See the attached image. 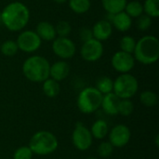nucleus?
Wrapping results in <instances>:
<instances>
[{"instance_id": "33", "label": "nucleus", "mask_w": 159, "mask_h": 159, "mask_svg": "<svg viewBox=\"0 0 159 159\" xmlns=\"http://www.w3.org/2000/svg\"><path fill=\"white\" fill-rule=\"evenodd\" d=\"M79 37L80 39L84 42L89 41L90 39L93 38V34H92V30L89 27H83L80 29L79 31Z\"/></svg>"}, {"instance_id": "9", "label": "nucleus", "mask_w": 159, "mask_h": 159, "mask_svg": "<svg viewBox=\"0 0 159 159\" xmlns=\"http://www.w3.org/2000/svg\"><path fill=\"white\" fill-rule=\"evenodd\" d=\"M92 135L90 130L82 123H77L74 129L72 140L75 147L80 151L88 150L92 144Z\"/></svg>"}, {"instance_id": "31", "label": "nucleus", "mask_w": 159, "mask_h": 159, "mask_svg": "<svg viewBox=\"0 0 159 159\" xmlns=\"http://www.w3.org/2000/svg\"><path fill=\"white\" fill-rule=\"evenodd\" d=\"M113 150L114 146L109 142H103L98 147V154L101 157L106 158L113 154Z\"/></svg>"}, {"instance_id": "34", "label": "nucleus", "mask_w": 159, "mask_h": 159, "mask_svg": "<svg viewBox=\"0 0 159 159\" xmlns=\"http://www.w3.org/2000/svg\"><path fill=\"white\" fill-rule=\"evenodd\" d=\"M53 1L56 2V3H58V4H63V3L67 2L68 0H53Z\"/></svg>"}, {"instance_id": "6", "label": "nucleus", "mask_w": 159, "mask_h": 159, "mask_svg": "<svg viewBox=\"0 0 159 159\" xmlns=\"http://www.w3.org/2000/svg\"><path fill=\"white\" fill-rule=\"evenodd\" d=\"M139 89V83L130 74H122L114 81V93L121 100L130 99Z\"/></svg>"}, {"instance_id": "32", "label": "nucleus", "mask_w": 159, "mask_h": 159, "mask_svg": "<svg viewBox=\"0 0 159 159\" xmlns=\"http://www.w3.org/2000/svg\"><path fill=\"white\" fill-rule=\"evenodd\" d=\"M33 152L29 146H21L18 148L13 155V159H32Z\"/></svg>"}, {"instance_id": "36", "label": "nucleus", "mask_w": 159, "mask_h": 159, "mask_svg": "<svg viewBox=\"0 0 159 159\" xmlns=\"http://www.w3.org/2000/svg\"><path fill=\"white\" fill-rule=\"evenodd\" d=\"M88 159H97V158H93V157H90V158H88Z\"/></svg>"}, {"instance_id": "30", "label": "nucleus", "mask_w": 159, "mask_h": 159, "mask_svg": "<svg viewBox=\"0 0 159 159\" xmlns=\"http://www.w3.org/2000/svg\"><path fill=\"white\" fill-rule=\"evenodd\" d=\"M151 25H152V18H150L146 14H143L140 17H138L136 26L140 31L142 32L147 31L151 27Z\"/></svg>"}, {"instance_id": "18", "label": "nucleus", "mask_w": 159, "mask_h": 159, "mask_svg": "<svg viewBox=\"0 0 159 159\" xmlns=\"http://www.w3.org/2000/svg\"><path fill=\"white\" fill-rule=\"evenodd\" d=\"M127 0H102V5L108 14H116L124 11Z\"/></svg>"}, {"instance_id": "25", "label": "nucleus", "mask_w": 159, "mask_h": 159, "mask_svg": "<svg viewBox=\"0 0 159 159\" xmlns=\"http://www.w3.org/2000/svg\"><path fill=\"white\" fill-rule=\"evenodd\" d=\"M18 50H19V48H18L16 41L7 40L3 44H0V52L7 57L14 56L18 52Z\"/></svg>"}, {"instance_id": "13", "label": "nucleus", "mask_w": 159, "mask_h": 159, "mask_svg": "<svg viewBox=\"0 0 159 159\" xmlns=\"http://www.w3.org/2000/svg\"><path fill=\"white\" fill-rule=\"evenodd\" d=\"M91 30L93 38L102 42L110 38L113 33V25L108 20H101L94 24Z\"/></svg>"}, {"instance_id": "1", "label": "nucleus", "mask_w": 159, "mask_h": 159, "mask_svg": "<svg viewBox=\"0 0 159 159\" xmlns=\"http://www.w3.org/2000/svg\"><path fill=\"white\" fill-rule=\"evenodd\" d=\"M29 20L30 10L22 2H11L1 11V22L11 32L23 30L28 24Z\"/></svg>"}, {"instance_id": "3", "label": "nucleus", "mask_w": 159, "mask_h": 159, "mask_svg": "<svg viewBox=\"0 0 159 159\" xmlns=\"http://www.w3.org/2000/svg\"><path fill=\"white\" fill-rule=\"evenodd\" d=\"M49 68L50 64L46 58L34 55L26 59L23 62L22 73L28 80L40 83L49 77Z\"/></svg>"}, {"instance_id": "27", "label": "nucleus", "mask_w": 159, "mask_h": 159, "mask_svg": "<svg viewBox=\"0 0 159 159\" xmlns=\"http://www.w3.org/2000/svg\"><path fill=\"white\" fill-rule=\"evenodd\" d=\"M140 100L141 102L147 107H154L157 104V95L151 90L142 92L140 95Z\"/></svg>"}, {"instance_id": "19", "label": "nucleus", "mask_w": 159, "mask_h": 159, "mask_svg": "<svg viewBox=\"0 0 159 159\" xmlns=\"http://www.w3.org/2000/svg\"><path fill=\"white\" fill-rule=\"evenodd\" d=\"M109 131V128L107 123L104 120H97L94 122V124L91 127L90 132L92 137L98 140H102L104 139Z\"/></svg>"}, {"instance_id": "15", "label": "nucleus", "mask_w": 159, "mask_h": 159, "mask_svg": "<svg viewBox=\"0 0 159 159\" xmlns=\"http://www.w3.org/2000/svg\"><path fill=\"white\" fill-rule=\"evenodd\" d=\"M120 101L121 99H119L114 92H111L102 96L101 106L107 115L116 116L118 115V107Z\"/></svg>"}, {"instance_id": "20", "label": "nucleus", "mask_w": 159, "mask_h": 159, "mask_svg": "<svg viewBox=\"0 0 159 159\" xmlns=\"http://www.w3.org/2000/svg\"><path fill=\"white\" fill-rule=\"evenodd\" d=\"M60 90L61 88L58 81L52 78H48L43 82V92L46 96L49 98H54L60 93Z\"/></svg>"}, {"instance_id": "24", "label": "nucleus", "mask_w": 159, "mask_h": 159, "mask_svg": "<svg viewBox=\"0 0 159 159\" xmlns=\"http://www.w3.org/2000/svg\"><path fill=\"white\" fill-rule=\"evenodd\" d=\"M143 12L150 18L159 17V0H145Z\"/></svg>"}, {"instance_id": "17", "label": "nucleus", "mask_w": 159, "mask_h": 159, "mask_svg": "<svg viewBox=\"0 0 159 159\" xmlns=\"http://www.w3.org/2000/svg\"><path fill=\"white\" fill-rule=\"evenodd\" d=\"M35 33L40 37L41 40L45 41H53L57 37L55 26L52 23L46 20L40 21L36 25Z\"/></svg>"}, {"instance_id": "28", "label": "nucleus", "mask_w": 159, "mask_h": 159, "mask_svg": "<svg viewBox=\"0 0 159 159\" xmlns=\"http://www.w3.org/2000/svg\"><path fill=\"white\" fill-rule=\"evenodd\" d=\"M55 30H56L57 36H59V37H67L70 34L71 31H72V26L67 20H61L56 24Z\"/></svg>"}, {"instance_id": "2", "label": "nucleus", "mask_w": 159, "mask_h": 159, "mask_svg": "<svg viewBox=\"0 0 159 159\" xmlns=\"http://www.w3.org/2000/svg\"><path fill=\"white\" fill-rule=\"evenodd\" d=\"M134 59L139 62L149 65L157 61L159 58V41L154 35L143 36L136 43Z\"/></svg>"}, {"instance_id": "16", "label": "nucleus", "mask_w": 159, "mask_h": 159, "mask_svg": "<svg viewBox=\"0 0 159 159\" xmlns=\"http://www.w3.org/2000/svg\"><path fill=\"white\" fill-rule=\"evenodd\" d=\"M70 73V66L64 61H59L50 65L49 68V76L56 81H61L65 79Z\"/></svg>"}, {"instance_id": "7", "label": "nucleus", "mask_w": 159, "mask_h": 159, "mask_svg": "<svg viewBox=\"0 0 159 159\" xmlns=\"http://www.w3.org/2000/svg\"><path fill=\"white\" fill-rule=\"evenodd\" d=\"M16 43L20 50L26 53H33L41 47L42 40L35 32L25 30L18 35Z\"/></svg>"}, {"instance_id": "11", "label": "nucleus", "mask_w": 159, "mask_h": 159, "mask_svg": "<svg viewBox=\"0 0 159 159\" xmlns=\"http://www.w3.org/2000/svg\"><path fill=\"white\" fill-rule=\"evenodd\" d=\"M111 63L116 71L121 74H128L133 69L135 65V59L132 54L120 50L113 55Z\"/></svg>"}, {"instance_id": "10", "label": "nucleus", "mask_w": 159, "mask_h": 159, "mask_svg": "<svg viewBox=\"0 0 159 159\" xmlns=\"http://www.w3.org/2000/svg\"><path fill=\"white\" fill-rule=\"evenodd\" d=\"M81 57L89 62L100 60L103 54V46L101 41L92 38L83 43L80 49Z\"/></svg>"}, {"instance_id": "4", "label": "nucleus", "mask_w": 159, "mask_h": 159, "mask_svg": "<svg viewBox=\"0 0 159 159\" xmlns=\"http://www.w3.org/2000/svg\"><path fill=\"white\" fill-rule=\"evenodd\" d=\"M29 148L33 154L48 156L55 152L58 148V140L53 133L41 130L33 135L30 140Z\"/></svg>"}, {"instance_id": "29", "label": "nucleus", "mask_w": 159, "mask_h": 159, "mask_svg": "<svg viewBox=\"0 0 159 159\" xmlns=\"http://www.w3.org/2000/svg\"><path fill=\"white\" fill-rule=\"evenodd\" d=\"M134 109V105L131 101L129 99L121 100L119 102V107H118V114L122 115L123 116H129L132 114Z\"/></svg>"}, {"instance_id": "23", "label": "nucleus", "mask_w": 159, "mask_h": 159, "mask_svg": "<svg viewBox=\"0 0 159 159\" xmlns=\"http://www.w3.org/2000/svg\"><path fill=\"white\" fill-rule=\"evenodd\" d=\"M96 89L102 95L111 93L113 92V89H114V81L108 76H102L98 79L96 83Z\"/></svg>"}, {"instance_id": "22", "label": "nucleus", "mask_w": 159, "mask_h": 159, "mask_svg": "<svg viewBox=\"0 0 159 159\" xmlns=\"http://www.w3.org/2000/svg\"><path fill=\"white\" fill-rule=\"evenodd\" d=\"M70 8L76 14H84L90 8V0H68Z\"/></svg>"}, {"instance_id": "14", "label": "nucleus", "mask_w": 159, "mask_h": 159, "mask_svg": "<svg viewBox=\"0 0 159 159\" xmlns=\"http://www.w3.org/2000/svg\"><path fill=\"white\" fill-rule=\"evenodd\" d=\"M110 19L108 20L112 25L119 32H127L132 25V19L125 12H119L116 14H109Z\"/></svg>"}, {"instance_id": "5", "label": "nucleus", "mask_w": 159, "mask_h": 159, "mask_svg": "<svg viewBox=\"0 0 159 159\" xmlns=\"http://www.w3.org/2000/svg\"><path fill=\"white\" fill-rule=\"evenodd\" d=\"M102 96L96 88H86L78 95L77 107L84 114H91L101 107Z\"/></svg>"}, {"instance_id": "26", "label": "nucleus", "mask_w": 159, "mask_h": 159, "mask_svg": "<svg viewBox=\"0 0 159 159\" xmlns=\"http://www.w3.org/2000/svg\"><path fill=\"white\" fill-rule=\"evenodd\" d=\"M136 43H137V41L135 40L134 37H132L130 35L123 36L119 43L121 51H124V52H127L129 54H133L135 47H136Z\"/></svg>"}, {"instance_id": "21", "label": "nucleus", "mask_w": 159, "mask_h": 159, "mask_svg": "<svg viewBox=\"0 0 159 159\" xmlns=\"http://www.w3.org/2000/svg\"><path fill=\"white\" fill-rule=\"evenodd\" d=\"M124 11L132 19L138 18L143 14V5L139 1H130L127 3Z\"/></svg>"}, {"instance_id": "12", "label": "nucleus", "mask_w": 159, "mask_h": 159, "mask_svg": "<svg viewBox=\"0 0 159 159\" xmlns=\"http://www.w3.org/2000/svg\"><path fill=\"white\" fill-rule=\"evenodd\" d=\"M130 130L125 125H117L114 127L109 134V143L114 147H124L130 140Z\"/></svg>"}, {"instance_id": "35", "label": "nucleus", "mask_w": 159, "mask_h": 159, "mask_svg": "<svg viewBox=\"0 0 159 159\" xmlns=\"http://www.w3.org/2000/svg\"><path fill=\"white\" fill-rule=\"evenodd\" d=\"M0 22H1V12H0Z\"/></svg>"}, {"instance_id": "8", "label": "nucleus", "mask_w": 159, "mask_h": 159, "mask_svg": "<svg viewBox=\"0 0 159 159\" xmlns=\"http://www.w3.org/2000/svg\"><path fill=\"white\" fill-rule=\"evenodd\" d=\"M52 50L59 58L67 60L75 56L76 47L74 41L70 38L57 36L52 42Z\"/></svg>"}]
</instances>
